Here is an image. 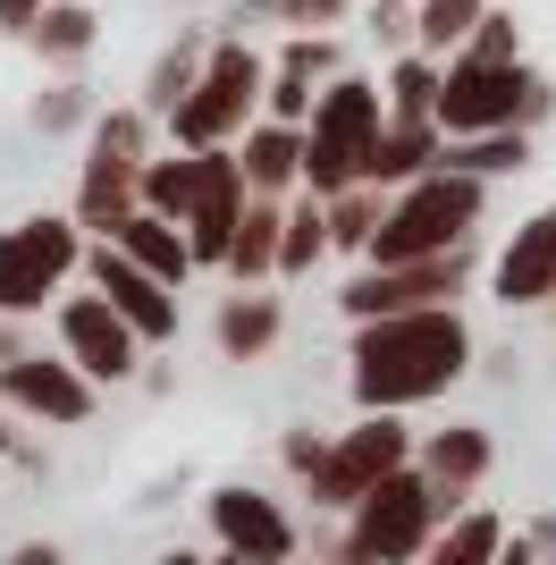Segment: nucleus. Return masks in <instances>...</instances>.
<instances>
[{
	"mask_svg": "<svg viewBox=\"0 0 556 565\" xmlns=\"http://www.w3.org/2000/svg\"><path fill=\"white\" fill-rule=\"evenodd\" d=\"M371 94L363 85H338L321 110V143H312V178L321 186H338V178H354V169H371Z\"/></svg>",
	"mask_w": 556,
	"mask_h": 565,
	"instance_id": "20e7f679",
	"label": "nucleus"
},
{
	"mask_svg": "<svg viewBox=\"0 0 556 565\" xmlns=\"http://www.w3.org/2000/svg\"><path fill=\"white\" fill-rule=\"evenodd\" d=\"M421 532H430V490L405 481V472H388L363 507V557H414Z\"/></svg>",
	"mask_w": 556,
	"mask_h": 565,
	"instance_id": "39448f33",
	"label": "nucleus"
},
{
	"mask_svg": "<svg viewBox=\"0 0 556 565\" xmlns=\"http://www.w3.org/2000/svg\"><path fill=\"white\" fill-rule=\"evenodd\" d=\"M261 338H270V305H236L228 312V347L245 354V347H261Z\"/></svg>",
	"mask_w": 556,
	"mask_h": 565,
	"instance_id": "4be33fe9",
	"label": "nucleus"
},
{
	"mask_svg": "<svg viewBox=\"0 0 556 565\" xmlns=\"http://www.w3.org/2000/svg\"><path fill=\"white\" fill-rule=\"evenodd\" d=\"M287 169H296V143H287V127H270L254 143V178H287Z\"/></svg>",
	"mask_w": 556,
	"mask_h": 565,
	"instance_id": "412c9836",
	"label": "nucleus"
},
{
	"mask_svg": "<svg viewBox=\"0 0 556 565\" xmlns=\"http://www.w3.org/2000/svg\"><path fill=\"white\" fill-rule=\"evenodd\" d=\"M68 347H76V363H85V372H101V380H118L127 363H136V347H127V312H118L110 296L68 312Z\"/></svg>",
	"mask_w": 556,
	"mask_h": 565,
	"instance_id": "1a4fd4ad",
	"label": "nucleus"
},
{
	"mask_svg": "<svg viewBox=\"0 0 556 565\" xmlns=\"http://www.w3.org/2000/svg\"><path fill=\"white\" fill-rule=\"evenodd\" d=\"M506 565H523V548H514V557H506Z\"/></svg>",
	"mask_w": 556,
	"mask_h": 565,
	"instance_id": "a878e982",
	"label": "nucleus"
},
{
	"mask_svg": "<svg viewBox=\"0 0 556 565\" xmlns=\"http://www.w3.org/2000/svg\"><path fill=\"white\" fill-rule=\"evenodd\" d=\"M245 94H254V60H245V51H228V60H220V76H211L203 94L178 110V136H185V143H211L236 110H245Z\"/></svg>",
	"mask_w": 556,
	"mask_h": 565,
	"instance_id": "6e6552de",
	"label": "nucleus"
},
{
	"mask_svg": "<svg viewBox=\"0 0 556 565\" xmlns=\"http://www.w3.org/2000/svg\"><path fill=\"white\" fill-rule=\"evenodd\" d=\"M261 262H270V212H254L236 228V270H261Z\"/></svg>",
	"mask_w": 556,
	"mask_h": 565,
	"instance_id": "aec40b11",
	"label": "nucleus"
},
{
	"mask_svg": "<svg viewBox=\"0 0 556 565\" xmlns=\"http://www.w3.org/2000/svg\"><path fill=\"white\" fill-rule=\"evenodd\" d=\"M498 287H506V305H514V296H548V287H556V212L532 220V228L514 236V254H506V270H498Z\"/></svg>",
	"mask_w": 556,
	"mask_h": 565,
	"instance_id": "f8f14e48",
	"label": "nucleus"
},
{
	"mask_svg": "<svg viewBox=\"0 0 556 565\" xmlns=\"http://www.w3.org/2000/svg\"><path fill=\"white\" fill-rule=\"evenodd\" d=\"M312 245H321V220H296V236H287V262H303Z\"/></svg>",
	"mask_w": 556,
	"mask_h": 565,
	"instance_id": "b1692460",
	"label": "nucleus"
},
{
	"mask_svg": "<svg viewBox=\"0 0 556 565\" xmlns=\"http://www.w3.org/2000/svg\"><path fill=\"white\" fill-rule=\"evenodd\" d=\"M34 9H43V0H0V18L18 25V18H34Z\"/></svg>",
	"mask_w": 556,
	"mask_h": 565,
	"instance_id": "393cba45",
	"label": "nucleus"
},
{
	"mask_svg": "<svg viewBox=\"0 0 556 565\" xmlns=\"http://www.w3.org/2000/svg\"><path fill=\"white\" fill-rule=\"evenodd\" d=\"M396 456H405L396 423H371V430H354L338 456H321L312 472H321V490H329V498H371V490H379V481L396 472Z\"/></svg>",
	"mask_w": 556,
	"mask_h": 565,
	"instance_id": "0eeeda50",
	"label": "nucleus"
},
{
	"mask_svg": "<svg viewBox=\"0 0 556 565\" xmlns=\"http://www.w3.org/2000/svg\"><path fill=\"white\" fill-rule=\"evenodd\" d=\"M93 270H101V296H110L118 312H127V321H136L143 338H161L169 330V305H161V287H152V270H136V262H93Z\"/></svg>",
	"mask_w": 556,
	"mask_h": 565,
	"instance_id": "ddd939ff",
	"label": "nucleus"
},
{
	"mask_svg": "<svg viewBox=\"0 0 556 565\" xmlns=\"http://www.w3.org/2000/svg\"><path fill=\"white\" fill-rule=\"evenodd\" d=\"M456 287V262H421V270H379V279H354L346 305L354 312H405L421 305V296H447Z\"/></svg>",
	"mask_w": 556,
	"mask_h": 565,
	"instance_id": "9b49d317",
	"label": "nucleus"
},
{
	"mask_svg": "<svg viewBox=\"0 0 556 565\" xmlns=\"http://www.w3.org/2000/svg\"><path fill=\"white\" fill-rule=\"evenodd\" d=\"M463 372V330L447 312H414V321H388L371 330L363 354H354V380H363L371 405H405V397H430Z\"/></svg>",
	"mask_w": 556,
	"mask_h": 565,
	"instance_id": "f257e3e1",
	"label": "nucleus"
},
{
	"mask_svg": "<svg viewBox=\"0 0 556 565\" xmlns=\"http://www.w3.org/2000/svg\"><path fill=\"white\" fill-rule=\"evenodd\" d=\"M9 397H25L34 414H51V423H76V414H85V388H76L60 363H9Z\"/></svg>",
	"mask_w": 556,
	"mask_h": 565,
	"instance_id": "4468645a",
	"label": "nucleus"
},
{
	"mask_svg": "<svg viewBox=\"0 0 556 565\" xmlns=\"http://www.w3.org/2000/svg\"><path fill=\"white\" fill-rule=\"evenodd\" d=\"M43 43L76 51V43H85V18H76V9H60V18H43Z\"/></svg>",
	"mask_w": 556,
	"mask_h": 565,
	"instance_id": "5701e85b",
	"label": "nucleus"
},
{
	"mask_svg": "<svg viewBox=\"0 0 556 565\" xmlns=\"http://www.w3.org/2000/svg\"><path fill=\"white\" fill-rule=\"evenodd\" d=\"M68 228L60 220H25L0 236V305H43V287L68 270Z\"/></svg>",
	"mask_w": 556,
	"mask_h": 565,
	"instance_id": "7ed1b4c3",
	"label": "nucleus"
},
{
	"mask_svg": "<svg viewBox=\"0 0 556 565\" xmlns=\"http://www.w3.org/2000/svg\"><path fill=\"white\" fill-rule=\"evenodd\" d=\"M489 557H498V523H489V515H463L456 541H447L430 565H489Z\"/></svg>",
	"mask_w": 556,
	"mask_h": 565,
	"instance_id": "f3484780",
	"label": "nucleus"
},
{
	"mask_svg": "<svg viewBox=\"0 0 556 565\" xmlns=\"http://www.w3.org/2000/svg\"><path fill=\"white\" fill-rule=\"evenodd\" d=\"M85 220H127V152H101V169L85 178Z\"/></svg>",
	"mask_w": 556,
	"mask_h": 565,
	"instance_id": "dca6fc26",
	"label": "nucleus"
},
{
	"mask_svg": "<svg viewBox=\"0 0 556 565\" xmlns=\"http://www.w3.org/2000/svg\"><path fill=\"white\" fill-rule=\"evenodd\" d=\"M127 254H136L152 279H178V270H185V245L161 228V220H127Z\"/></svg>",
	"mask_w": 556,
	"mask_h": 565,
	"instance_id": "2eb2a0df",
	"label": "nucleus"
},
{
	"mask_svg": "<svg viewBox=\"0 0 556 565\" xmlns=\"http://www.w3.org/2000/svg\"><path fill=\"white\" fill-rule=\"evenodd\" d=\"M472 212H481V186H472V178H430V186L379 228V262H421V254H439V245H456V228Z\"/></svg>",
	"mask_w": 556,
	"mask_h": 565,
	"instance_id": "f03ea898",
	"label": "nucleus"
},
{
	"mask_svg": "<svg viewBox=\"0 0 556 565\" xmlns=\"http://www.w3.org/2000/svg\"><path fill=\"white\" fill-rule=\"evenodd\" d=\"M430 465H439L447 481H472V472L489 465V439H481V430H447L439 448H430Z\"/></svg>",
	"mask_w": 556,
	"mask_h": 565,
	"instance_id": "a211bd4d",
	"label": "nucleus"
},
{
	"mask_svg": "<svg viewBox=\"0 0 556 565\" xmlns=\"http://www.w3.org/2000/svg\"><path fill=\"white\" fill-rule=\"evenodd\" d=\"M211 515H220V532H228V548H236V557H254V565H278V557H287V523H278L270 507H261V498L228 490L220 507H211Z\"/></svg>",
	"mask_w": 556,
	"mask_h": 565,
	"instance_id": "9d476101",
	"label": "nucleus"
},
{
	"mask_svg": "<svg viewBox=\"0 0 556 565\" xmlns=\"http://www.w3.org/2000/svg\"><path fill=\"white\" fill-rule=\"evenodd\" d=\"M514 102H523V76L506 68V60H472V68L447 76V127H498V118H514Z\"/></svg>",
	"mask_w": 556,
	"mask_h": 565,
	"instance_id": "423d86ee",
	"label": "nucleus"
},
{
	"mask_svg": "<svg viewBox=\"0 0 556 565\" xmlns=\"http://www.w3.org/2000/svg\"><path fill=\"white\" fill-rule=\"evenodd\" d=\"M463 25H472V0H430V9H421V34H430V43H447Z\"/></svg>",
	"mask_w": 556,
	"mask_h": 565,
	"instance_id": "6ab92c4d",
	"label": "nucleus"
},
{
	"mask_svg": "<svg viewBox=\"0 0 556 565\" xmlns=\"http://www.w3.org/2000/svg\"><path fill=\"white\" fill-rule=\"evenodd\" d=\"M169 565H194V557H169Z\"/></svg>",
	"mask_w": 556,
	"mask_h": 565,
	"instance_id": "bb28decb",
	"label": "nucleus"
}]
</instances>
